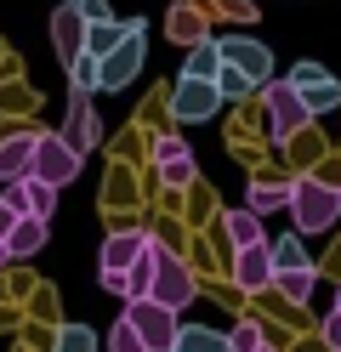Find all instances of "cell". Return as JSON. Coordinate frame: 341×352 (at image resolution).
Wrapping results in <instances>:
<instances>
[{"label": "cell", "instance_id": "obj_1", "mask_svg": "<svg viewBox=\"0 0 341 352\" xmlns=\"http://www.w3.org/2000/svg\"><path fill=\"white\" fill-rule=\"evenodd\" d=\"M143 63H148V23H143V17H131L125 40L108 57H97V91H125V85L143 74Z\"/></svg>", "mask_w": 341, "mask_h": 352}, {"label": "cell", "instance_id": "obj_2", "mask_svg": "<svg viewBox=\"0 0 341 352\" xmlns=\"http://www.w3.org/2000/svg\"><path fill=\"white\" fill-rule=\"evenodd\" d=\"M290 210L302 233H324L341 216V188L324 182V176H302V182H290Z\"/></svg>", "mask_w": 341, "mask_h": 352}, {"label": "cell", "instance_id": "obj_3", "mask_svg": "<svg viewBox=\"0 0 341 352\" xmlns=\"http://www.w3.org/2000/svg\"><path fill=\"white\" fill-rule=\"evenodd\" d=\"M199 296V278H194V267L182 256H171L165 245H159V256H154V290H148V301H159V307H171V313H182Z\"/></svg>", "mask_w": 341, "mask_h": 352}, {"label": "cell", "instance_id": "obj_4", "mask_svg": "<svg viewBox=\"0 0 341 352\" xmlns=\"http://www.w3.org/2000/svg\"><path fill=\"white\" fill-rule=\"evenodd\" d=\"M80 165H85L80 148H68L57 131H34V165H29V176H40V182H52V188H68L80 176Z\"/></svg>", "mask_w": 341, "mask_h": 352}, {"label": "cell", "instance_id": "obj_5", "mask_svg": "<svg viewBox=\"0 0 341 352\" xmlns=\"http://www.w3.org/2000/svg\"><path fill=\"white\" fill-rule=\"evenodd\" d=\"M136 336H143V346L148 352H171V341H176V313L171 307H159V301H125V313H120Z\"/></svg>", "mask_w": 341, "mask_h": 352}, {"label": "cell", "instance_id": "obj_6", "mask_svg": "<svg viewBox=\"0 0 341 352\" xmlns=\"http://www.w3.org/2000/svg\"><path fill=\"white\" fill-rule=\"evenodd\" d=\"M290 85H296V97L307 102V114H330V108H341V80L324 74L318 63H296Z\"/></svg>", "mask_w": 341, "mask_h": 352}, {"label": "cell", "instance_id": "obj_7", "mask_svg": "<svg viewBox=\"0 0 341 352\" xmlns=\"http://www.w3.org/2000/svg\"><path fill=\"white\" fill-rule=\"evenodd\" d=\"M216 46H222V63H227V69H239L250 85H267V80H273V52L262 46V40L227 34V40H216Z\"/></svg>", "mask_w": 341, "mask_h": 352}, {"label": "cell", "instance_id": "obj_8", "mask_svg": "<svg viewBox=\"0 0 341 352\" xmlns=\"http://www.w3.org/2000/svg\"><path fill=\"white\" fill-rule=\"evenodd\" d=\"M216 108H222V91H216L211 80H188V74L176 80V91H171V114H176L182 125H199V120H211Z\"/></svg>", "mask_w": 341, "mask_h": 352}, {"label": "cell", "instance_id": "obj_9", "mask_svg": "<svg viewBox=\"0 0 341 352\" xmlns=\"http://www.w3.org/2000/svg\"><path fill=\"white\" fill-rule=\"evenodd\" d=\"M313 114H307V102L302 97H296V85L290 80H279V85H267V131H273V137H296V131H302Z\"/></svg>", "mask_w": 341, "mask_h": 352}, {"label": "cell", "instance_id": "obj_10", "mask_svg": "<svg viewBox=\"0 0 341 352\" xmlns=\"http://www.w3.org/2000/svg\"><path fill=\"white\" fill-rule=\"evenodd\" d=\"M17 216H40V222H52V210H57V188L52 182H40V176H17V182H6V193H0Z\"/></svg>", "mask_w": 341, "mask_h": 352}, {"label": "cell", "instance_id": "obj_11", "mask_svg": "<svg viewBox=\"0 0 341 352\" xmlns=\"http://www.w3.org/2000/svg\"><path fill=\"white\" fill-rule=\"evenodd\" d=\"M52 46L63 63H74L85 52V17L74 12V0H57V12H52Z\"/></svg>", "mask_w": 341, "mask_h": 352}, {"label": "cell", "instance_id": "obj_12", "mask_svg": "<svg viewBox=\"0 0 341 352\" xmlns=\"http://www.w3.org/2000/svg\"><path fill=\"white\" fill-rule=\"evenodd\" d=\"M234 284H239V290H267V284H273V256H267V239H262V245L234 250Z\"/></svg>", "mask_w": 341, "mask_h": 352}, {"label": "cell", "instance_id": "obj_13", "mask_svg": "<svg viewBox=\"0 0 341 352\" xmlns=\"http://www.w3.org/2000/svg\"><path fill=\"white\" fill-rule=\"evenodd\" d=\"M154 160H159V176H165V188H194V153L182 148L176 137H159V148H154Z\"/></svg>", "mask_w": 341, "mask_h": 352}, {"label": "cell", "instance_id": "obj_14", "mask_svg": "<svg viewBox=\"0 0 341 352\" xmlns=\"http://www.w3.org/2000/svg\"><path fill=\"white\" fill-rule=\"evenodd\" d=\"M57 137H63L68 148H80V153L97 142V114H91V97H85V91L68 97V131H57Z\"/></svg>", "mask_w": 341, "mask_h": 352}, {"label": "cell", "instance_id": "obj_15", "mask_svg": "<svg viewBox=\"0 0 341 352\" xmlns=\"http://www.w3.org/2000/svg\"><path fill=\"white\" fill-rule=\"evenodd\" d=\"M29 165H34V131H12V137L0 142V182L29 176Z\"/></svg>", "mask_w": 341, "mask_h": 352}, {"label": "cell", "instance_id": "obj_16", "mask_svg": "<svg viewBox=\"0 0 341 352\" xmlns=\"http://www.w3.org/2000/svg\"><path fill=\"white\" fill-rule=\"evenodd\" d=\"M165 34L176 40V46H199V40H211V29H205V12L199 6H171V17H165Z\"/></svg>", "mask_w": 341, "mask_h": 352}, {"label": "cell", "instance_id": "obj_17", "mask_svg": "<svg viewBox=\"0 0 341 352\" xmlns=\"http://www.w3.org/2000/svg\"><path fill=\"white\" fill-rule=\"evenodd\" d=\"M0 245H6V256H12V261L34 256V250L45 245V222H40V216H17V222H12V233L0 239Z\"/></svg>", "mask_w": 341, "mask_h": 352}, {"label": "cell", "instance_id": "obj_18", "mask_svg": "<svg viewBox=\"0 0 341 352\" xmlns=\"http://www.w3.org/2000/svg\"><path fill=\"white\" fill-rule=\"evenodd\" d=\"M143 245H148V233H114L108 245H103V267L108 273H125L136 256H143Z\"/></svg>", "mask_w": 341, "mask_h": 352}, {"label": "cell", "instance_id": "obj_19", "mask_svg": "<svg viewBox=\"0 0 341 352\" xmlns=\"http://www.w3.org/2000/svg\"><path fill=\"white\" fill-rule=\"evenodd\" d=\"M154 256H159V245L148 239V245H143V256H136L131 267H125V301H143V296L154 290Z\"/></svg>", "mask_w": 341, "mask_h": 352}, {"label": "cell", "instance_id": "obj_20", "mask_svg": "<svg viewBox=\"0 0 341 352\" xmlns=\"http://www.w3.org/2000/svg\"><path fill=\"white\" fill-rule=\"evenodd\" d=\"M222 233H227V245H234V250L262 245V216H256V210H227V216H222Z\"/></svg>", "mask_w": 341, "mask_h": 352}, {"label": "cell", "instance_id": "obj_21", "mask_svg": "<svg viewBox=\"0 0 341 352\" xmlns=\"http://www.w3.org/2000/svg\"><path fill=\"white\" fill-rule=\"evenodd\" d=\"M171 352H227V336H216V329H205V324H176Z\"/></svg>", "mask_w": 341, "mask_h": 352}, {"label": "cell", "instance_id": "obj_22", "mask_svg": "<svg viewBox=\"0 0 341 352\" xmlns=\"http://www.w3.org/2000/svg\"><path fill=\"white\" fill-rule=\"evenodd\" d=\"M125 29H131V17H125V23H120V17H108V23H85V52L91 57H108L125 40Z\"/></svg>", "mask_w": 341, "mask_h": 352}, {"label": "cell", "instance_id": "obj_23", "mask_svg": "<svg viewBox=\"0 0 341 352\" xmlns=\"http://www.w3.org/2000/svg\"><path fill=\"white\" fill-rule=\"evenodd\" d=\"M216 69H222V46H216V40L188 46V63H182V74H188V80H216Z\"/></svg>", "mask_w": 341, "mask_h": 352}, {"label": "cell", "instance_id": "obj_24", "mask_svg": "<svg viewBox=\"0 0 341 352\" xmlns=\"http://www.w3.org/2000/svg\"><path fill=\"white\" fill-rule=\"evenodd\" d=\"M273 256V273H290V267H313L307 250H302V239H279V245H267Z\"/></svg>", "mask_w": 341, "mask_h": 352}, {"label": "cell", "instance_id": "obj_25", "mask_svg": "<svg viewBox=\"0 0 341 352\" xmlns=\"http://www.w3.org/2000/svg\"><path fill=\"white\" fill-rule=\"evenodd\" d=\"M273 284H279V290H285L290 301H307L318 278H313V267H290V273H273Z\"/></svg>", "mask_w": 341, "mask_h": 352}, {"label": "cell", "instance_id": "obj_26", "mask_svg": "<svg viewBox=\"0 0 341 352\" xmlns=\"http://www.w3.org/2000/svg\"><path fill=\"white\" fill-rule=\"evenodd\" d=\"M63 69H68V85H74V91H97V57H91V52H80L74 63H63Z\"/></svg>", "mask_w": 341, "mask_h": 352}, {"label": "cell", "instance_id": "obj_27", "mask_svg": "<svg viewBox=\"0 0 341 352\" xmlns=\"http://www.w3.org/2000/svg\"><path fill=\"white\" fill-rule=\"evenodd\" d=\"M279 205H290V182H279V188H273V182H256V188H250V210H279Z\"/></svg>", "mask_w": 341, "mask_h": 352}, {"label": "cell", "instance_id": "obj_28", "mask_svg": "<svg viewBox=\"0 0 341 352\" xmlns=\"http://www.w3.org/2000/svg\"><path fill=\"white\" fill-rule=\"evenodd\" d=\"M52 352H97V336H91L85 324H68L63 336H57V346Z\"/></svg>", "mask_w": 341, "mask_h": 352}, {"label": "cell", "instance_id": "obj_29", "mask_svg": "<svg viewBox=\"0 0 341 352\" xmlns=\"http://www.w3.org/2000/svg\"><path fill=\"white\" fill-rule=\"evenodd\" d=\"M108 352H148V346H143V336H136V329L120 318V324L108 329Z\"/></svg>", "mask_w": 341, "mask_h": 352}, {"label": "cell", "instance_id": "obj_30", "mask_svg": "<svg viewBox=\"0 0 341 352\" xmlns=\"http://www.w3.org/2000/svg\"><path fill=\"white\" fill-rule=\"evenodd\" d=\"M211 85H216L222 97H245V91H250V80H245L239 69H227V63H222V69H216V80H211Z\"/></svg>", "mask_w": 341, "mask_h": 352}, {"label": "cell", "instance_id": "obj_31", "mask_svg": "<svg viewBox=\"0 0 341 352\" xmlns=\"http://www.w3.org/2000/svg\"><path fill=\"white\" fill-rule=\"evenodd\" d=\"M256 346H262V329L256 324H239L234 336H227V352H256Z\"/></svg>", "mask_w": 341, "mask_h": 352}, {"label": "cell", "instance_id": "obj_32", "mask_svg": "<svg viewBox=\"0 0 341 352\" xmlns=\"http://www.w3.org/2000/svg\"><path fill=\"white\" fill-rule=\"evenodd\" d=\"M74 12L85 17V23H108V17H114V12H108V0H74Z\"/></svg>", "mask_w": 341, "mask_h": 352}, {"label": "cell", "instance_id": "obj_33", "mask_svg": "<svg viewBox=\"0 0 341 352\" xmlns=\"http://www.w3.org/2000/svg\"><path fill=\"white\" fill-rule=\"evenodd\" d=\"M324 346H330V352H341V307L324 318Z\"/></svg>", "mask_w": 341, "mask_h": 352}, {"label": "cell", "instance_id": "obj_34", "mask_svg": "<svg viewBox=\"0 0 341 352\" xmlns=\"http://www.w3.org/2000/svg\"><path fill=\"white\" fill-rule=\"evenodd\" d=\"M103 290H108V296H120V301H125V273H108V267H103Z\"/></svg>", "mask_w": 341, "mask_h": 352}, {"label": "cell", "instance_id": "obj_35", "mask_svg": "<svg viewBox=\"0 0 341 352\" xmlns=\"http://www.w3.org/2000/svg\"><path fill=\"white\" fill-rule=\"evenodd\" d=\"M12 222H17V210H12L6 199H0V239H6V233H12Z\"/></svg>", "mask_w": 341, "mask_h": 352}, {"label": "cell", "instance_id": "obj_36", "mask_svg": "<svg viewBox=\"0 0 341 352\" xmlns=\"http://www.w3.org/2000/svg\"><path fill=\"white\" fill-rule=\"evenodd\" d=\"M6 261H12V256H6V245H0V267H6Z\"/></svg>", "mask_w": 341, "mask_h": 352}, {"label": "cell", "instance_id": "obj_37", "mask_svg": "<svg viewBox=\"0 0 341 352\" xmlns=\"http://www.w3.org/2000/svg\"><path fill=\"white\" fill-rule=\"evenodd\" d=\"M256 352H279V346H256Z\"/></svg>", "mask_w": 341, "mask_h": 352}, {"label": "cell", "instance_id": "obj_38", "mask_svg": "<svg viewBox=\"0 0 341 352\" xmlns=\"http://www.w3.org/2000/svg\"><path fill=\"white\" fill-rule=\"evenodd\" d=\"M335 307H341V290H335Z\"/></svg>", "mask_w": 341, "mask_h": 352}]
</instances>
